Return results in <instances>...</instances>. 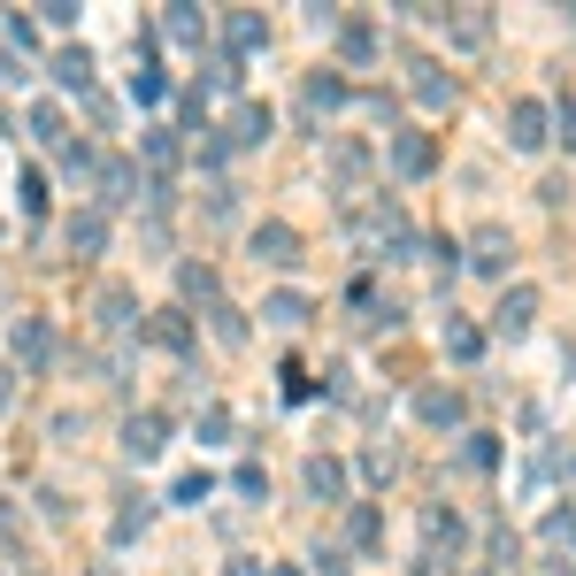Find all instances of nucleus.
<instances>
[{"label": "nucleus", "instance_id": "nucleus-19", "mask_svg": "<svg viewBox=\"0 0 576 576\" xmlns=\"http://www.w3.org/2000/svg\"><path fill=\"white\" fill-rule=\"evenodd\" d=\"M262 315H270V323H300V315H307V307H300V300H292V292H277V300H270V307H262Z\"/></svg>", "mask_w": 576, "mask_h": 576}, {"label": "nucleus", "instance_id": "nucleus-3", "mask_svg": "<svg viewBox=\"0 0 576 576\" xmlns=\"http://www.w3.org/2000/svg\"><path fill=\"white\" fill-rule=\"evenodd\" d=\"M392 161H400L408 177H423V169H431V139H423V132H400V139H392Z\"/></svg>", "mask_w": 576, "mask_h": 576}, {"label": "nucleus", "instance_id": "nucleus-17", "mask_svg": "<svg viewBox=\"0 0 576 576\" xmlns=\"http://www.w3.org/2000/svg\"><path fill=\"white\" fill-rule=\"evenodd\" d=\"M446 346H453V354H461V362H476V346H484V338H476V331H469V323H453V331H446Z\"/></svg>", "mask_w": 576, "mask_h": 576}, {"label": "nucleus", "instance_id": "nucleus-6", "mask_svg": "<svg viewBox=\"0 0 576 576\" xmlns=\"http://www.w3.org/2000/svg\"><path fill=\"white\" fill-rule=\"evenodd\" d=\"M54 77L85 93V77H93V54H85V46H70V54H54Z\"/></svg>", "mask_w": 576, "mask_h": 576}, {"label": "nucleus", "instance_id": "nucleus-1", "mask_svg": "<svg viewBox=\"0 0 576 576\" xmlns=\"http://www.w3.org/2000/svg\"><path fill=\"white\" fill-rule=\"evenodd\" d=\"M507 146H523V154L546 146V108H538V101H515V108H507Z\"/></svg>", "mask_w": 576, "mask_h": 576}, {"label": "nucleus", "instance_id": "nucleus-13", "mask_svg": "<svg viewBox=\"0 0 576 576\" xmlns=\"http://www.w3.org/2000/svg\"><path fill=\"white\" fill-rule=\"evenodd\" d=\"M338 101H346L338 77H315V85H307V108H338Z\"/></svg>", "mask_w": 576, "mask_h": 576}, {"label": "nucleus", "instance_id": "nucleus-18", "mask_svg": "<svg viewBox=\"0 0 576 576\" xmlns=\"http://www.w3.org/2000/svg\"><path fill=\"white\" fill-rule=\"evenodd\" d=\"M31 132H39L46 146H62V108H39V116H31Z\"/></svg>", "mask_w": 576, "mask_h": 576}, {"label": "nucleus", "instance_id": "nucleus-20", "mask_svg": "<svg viewBox=\"0 0 576 576\" xmlns=\"http://www.w3.org/2000/svg\"><path fill=\"white\" fill-rule=\"evenodd\" d=\"M101 185H108V200H132V169H124V161H108V177H101Z\"/></svg>", "mask_w": 576, "mask_h": 576}, {"label": "nucleus", "instance_id": "nucleus-14", "mask_svg": "<svg viewBox=\"0 0 576 576\" xmlns=\"http://www.w3.org/2000/svg\"><path fill=\"white\" fill-rule=\"evenodd\" d=\"M154 338H161V346H192V331H185V315H154Z\"/></svg>", "mask_w": 576, "mask_h": 576}, {"label": "nucleus", "instance_id": "nucleus-16", "mask_svg": "<svg viewBox=\"0 0 576 576\" xmlns=\"http://www.w3.org/2000/svg\"><path fill=\"white\" fill-rule=\"evenodd\" d=\"M70 247H85V254H93V247H101V216H77V223H70Z\"/></svg>", "mask_w": 576, "mask_h": 576}, {"label": "nucleus", "instance_id": "nucleus-4", "mask_svg": "<svg viewBox=\"0 0 576 576\" xmlns=\"http://www.w3.org/2000/svg\"><path fill=\"white\" fill-rule=\"evenodd\" d=\"M124 446H132L139 461H154V453H161V416H132V431H124Z\"/></svg>", "mask_w": 576, "mask_h": 576}, {"label": "nucleus", "instance_id": "nucleus-8", "mask_svg": "<svg viewBox=\"0 0 576 576\" xmlns=\"http://www.w3.org/2000/svg\"><path fill=\"white\" fill-rule=\"evenodd\" d=\"M307 492L338 500V492H346V469H338V461H307Z\"/></svg>", "mask_w": 576, "mask_h": 576}, {"label": "nucleus", "instance_id": "nucleus-5", "mask_svg": "<svg viewBox=\"0 0 576 576\" xmlns=\"http://www.w3.org/2000/svg\"><path fill=\"white\" fill-rule=\"evenodd\" d=\"M531 307H538V292H531V285H515L507 300H500V331H523V323H531Z\"/></svg>", "mask_w": 576, "mask_h": 576}, {"label": "nucleus", "instance_id": "nucleus-9", "mask_svg": "<svg viewBox=\"0 0 576 576\" xmlns=\"http://www.w3.org/2000/svg\"><path fill=\"white\" fill-rule=\"evenodd\" d=\"M223 31H231V46H239V54H247V46H262V39H270V31H262V15H231V23H223Z\"/></svg>", "mask_w": 576, "mask_h": 576}, {"label": "nucleus", "instance_id": "nucleus-12", "mask_svg": "<svg viewBox=\"0 0 576 576\" xmlns=\"http://www.w3.org/2000/svg\"><path fill=\"white\" fill-rule=\"evenodd\" d=\"M416 93H423V101H446V93H453V85H446V77H438V62H416Z\"/></svg>", "mask_w": 576, "mask_h": 576}, {"label": "nucleus", "instance_id": "nucleus-10", "mask_svg": "<svg viewBox=\"0 0 576 576\" xmlns=\"http://www.w3.org/2000/svg\"><path fill=\"white\" fill-rule=\"evenodd\" d=\"M416 408H423V423H453V416H461V400H453V392H423Z\"/></svg>", "mask_w": 576, "mask_h": 576}, {"label": "nucleus", "instance_id": "nucleus-2", "mask_svg": "<svg viewBox=\"0 0 576 576\" xmlns=\"http://www.w3.org/2000/svg\"><path fill=\"white\" fill-rule=\"evenodd\" d=\"M254 254L277 262V270H292V262H300V239H292L285 223H262V231H254Z\"/></svg>", "mask_w": 576, "mask_h": 576}, {"label": "nucleus", "instance_id": "nucleus-21", "mask_svg": "<svg viewBox=\"0 0 576 576\" xmlns=\"http://www.w3.org/2000/svg\"><path fill=\"white\" fill-rule=\"evenodd\" d=\"M562 139L576 146V101H562Z\"/></svg>", "mask_w": 576, "mask_h": 576}, {"label": "nucleus", "instance_id": "nucleus-11", "mask_svg": "<svg viewBox=\"0 0 576 576\" xmlns=\"http://www.w3.org/2000/svg\"><path fill=\"white\" fill-rule=\"evenodd\" d=\"M262 132H270V108H239V132H231V139H239V146H254Z\"/></svg>", "mask_w": 576, "mask_h": 576}, {"label": "nucleus", "instance_id": "nucleus-15", "mask_svg": "<svg viewBox=\"0 0 576 576\" xmlns=\"http://www.w3.org/2000/svg\"><path fill=\"white\" fill-rule=\"evenodd\" d=\"M15 354L39 362V354H46V323H23V331H15Z\"/></svg>", "mask_w": 576, "mask_h": 576}, {"label": "nucleus", "instance_id": "nucleus-7", "mask_svg": "<svg viewBox=\"0 0 576 576\" xmlns=\"http://www.w3.org/2000/svg\"><path fill=\"white\" fill-rule=\"evenodd\" d=\"M476 270H507V231H476Z\"/></svg>", "mask_w": 576, "mask_h": 576}, {"label": "nucleus", "instance_id": "nucleus-22", "mask_svg": "<svg viewBox=\"0 0 576 576\" xmlns=\"http://www.w3.org/2000/svg\"><path fill=\"white\" fill-rule=\"evenodd\" d=\"M277 576H292V569H277Z\"/></svg>", "mask_w": 576, "mask_h": 576}]
</instances>
